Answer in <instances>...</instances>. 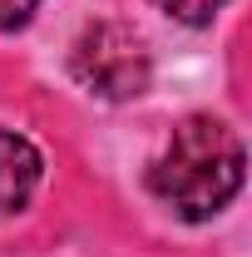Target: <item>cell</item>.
I'll list each match as a JSON object with an SVG mask.
<instances>
[{
    "instance_id": "6da1fadb",
    "label": "cell",
    "mask_w": 252,
    "mask_h": 257,
    "mask_svg": "<svg viewBox=\"0 0 252 257\" xmlns=\"http://www.w3.org/2000/svg\"><path fill=\"white\" fill-rule=\"evenodd\" d=\"M242 188V139L213 114H188L149 163V193L183 223H208Z\"/></svg>"
},
{
    "instance_id": "7a4b0ae2",
    "label": "cell",
    "mask_w": 252,
    "mask_h": 257,
    "mask_svg": "<svg viewBox=\"0 0 252 257\" xmlns=\"http://www.w3.org/2000/svg\"><path fill=\"white\" fill-rule=\"evenodd\" d=\"M69 74L99 99H139L154 79V64H149V50L144 40L119 25V20H94L84 25V35L74 40L69 50Z\"/></svg>"
},
{
    "instance_id": "3957f363",
    "label": "cell",
    "mask_w": 252,
    "mask_h": 257,
    "mask_svg": "<svg viewBox=\"0 0 252 257\" xmlns=\"http://www.w3.org/2000/svg\"><path fill=\"white\" fill-rule=\"evenodd\" d=\"M40 178H45L40 149H35L25 134L0 128V218H5V213H20V208L35 198Z\"/></svg>"
},
{
    "instance_id": "277c9868",
    "label": "cell",
    "mask_w": 252,
    "mask_h": 257,
    "mask_svg": "<svg viewBox=\"0 0 252 257\" xmlns=\"http://www.w3.org/2000/svg\"><path fill=\"white\" fill-rule=\"evenodd\" d=\"M163 15H173V20H183V25H213V15H218L227 0H154Z\"/></svg>"
},
{
    "instance_id": "5b68a950",
    "label": "cell",
    "mask_w": 252,
    "mask_h": 257,
    "mask_svg": "<svg viewBox=\"0 0 252 257\" xmlns=\"http://www.w3.org/2000/svg\"><path fill=\"white\" fill-rule=\"evenodd\" d=\"M40 10V0H0V30H20Z\"/></svg>"
}]
</instances>
